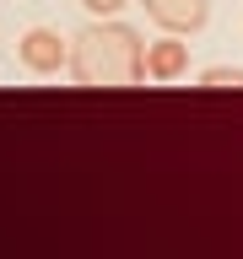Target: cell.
<instances>
[{
    "label": "cell",
    "mask_w": 243,
    "mask_h": 259,
    "mask_svg": "<svg viewBox=\"0 0 243 259\" xmlns=\"http://www.w3.org/2000/svg\"><path fill=\"white\" fill-rule=\"evenodd\" d=\"M146 16L157 22L162 32H173V38H189L211 22V0H141Z\"/></svg>",
    "instance_id": "3957f363"
},
{
    "label": "cell",
    "mask_w": 243,
    "mask_h": 259,
    "mask_svg": "<svg viewBox=\"0 0 243 259\" xmlns=\"http://www.w3.org/2000/svg\"><path fill=\"white\" fill-rule=\"evenodd\" d=\"M200 92H243V65H211V70H200Z\"/></svg>",
    "instance_id": "5b68a950"
},
{
    "label": "cell",
    "mask_w": 243,
    "mask_h": 259,
    "mask_svg": "<svg viewBox=\"0 0 243 259\" xmlns=\"http://www.w3.org/2000/svg\"><path fill=\"white\" fill-rule=\"evenodd\" d=\"M141 65H146L151 81H178L189 70V44L173 38V32H162V38H151V44L141 49Z\"/></svg>",
    "instance_id": "277c9868"
},
{
    "label": "cell",
    "mask_w": 243,
    "mask_h": 259,
    "mask_svg": "<svg viewBox=\"0 0 243 259\" xmlns=\"http://www.w3.org/2000/svg\"><path fill=\"white\" fill-rule=\"evenodd\" d=\"M65 54H70V38H60L54 27H27L22 44H16V60L27 65L32 76H60Z\"/></svg>",
    "instance_id": "7a4b0ae2"
},
{
    "label": "cell",
    "mask_w": 243,
    "mask_h": 259,
    "mask_svg": "<svg viewBox=\"0 0 243 259\" xmlns=\"http://www.w3.org/2000/svg\"><path fill=\"white\" fill-rule=\"evenodd\" d=\"M141 49H146V38L130 27V22H119V16H92V22L70 38L65 70H70V81L87 87V92H130V87L146 81Z\"/></svg>",
    "instance_id": "6da1fadb"
},
{
    "label": "cell",
    "mask_w": 243,
    "mask_h": 259,
    "mask_svg": "<svg viewBox=\"0 0 243 259\" xmlns=\"http://www.w3.org/2000/svg\"><path fill=\"white\" fill-rule=\"evenodd\" d=\"M125 6H130V0H81V11H87V16H119Z\"/></svg>",
    "instance_id": "8992f818"
}]
</instances>
